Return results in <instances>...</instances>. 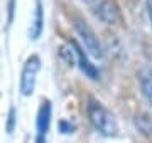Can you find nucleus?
<instances>
[{
    "mask_svg": "<svg viewBox=\"0 0 152 143\" xmlns=\"http://www.w3.org/2000/svg\"><path fill=\"white\" fill-rule=\"evenodd\" d=\"M96 15L103 20L105 24H115L118 20V9L113 2L110 0H103L100 2V5L96 7Z\"/></svg>",
    "mask_w": 152,
    "mask_h": 143,
    "instance_id": "nucleus-7",
    "label": "nucleus"
},
{
    "mask_svg": "<svg viewBox=\"0 0 152 143\" xmlns=\"http://www.w3.org/2000/svg\"><path fill=\"white\" fill-rule=\"evenodd\" d=\"M147 12H149V19H151V24H152V0L147 2Z\"/></svg>",
    "mask_w": 152,
    "mask_h": 143,
    "instance_id": "nucleus-13",
    "label": "nucleus"
},
{
    "mask_svg": "<svg viewBox=\"0 0 152 143\" xmlns=\"http://www.w3.org/2000/svg\"><path fill=\"white\" fill-rule=\"evenodd\" d=\"M139 83L145 101L152 108V69L149 66H142L139 69Z\"/></svg>",
    "mask_w": 152,
    "mask_h": 143,
    "instance_id": "nucleus-6",
    "label": "nucleus"
},
{
    "mask_svg": "<svg viewBox=\"0 0 152 143\" xmlns=\"http://www.w3.org/2000/svg\"><path fill=\"white\" fill-rule=\"evenodd\" d=\"M49 123H51V103L42 101L37 111V120H36V143H46Z\"/></svg>",
    "mask_w": 152,
    "mask_h": 143,
    "instance_id": "nucleus-4",
    "label": "nucleus"
},
{
    "mask_svg": "<svg viewBox=\"0 0 152 143\" xmlns=\"http://www.w3.org/2000/svg\"><path fill=\"white\" fill-rule=\"evenodd\" d=\"M61 130H63V133H71V130H73V125H66V121H61Z\"/></svg>",
    "mask_w": 152,
    "mask_h": 143,
    "instance_id": "nucleus-12",
    "label": "nucleus"
},
{
    "mask_svg": "<svg viewBox=\"0 0 152 143\" xmlns=\"http://www.w3.org/2000/svg\"><path fill=\"white\" fill-rule=\"evenodd\" d=\"M59 56L61 59L64 61L68 66H73L76 62V56H75V49H73V46H71V42H68L66 46H63L59 49Z\"/></svg>",
    "mask_w": 152,
    "mask_h": 143,
    "instance_id": "nucleus-10",
    "label": "nucleus"
},
{
    "mask_svg": "<svg viewBox=\"0 0 152 143\" xmlns=\"http://www.w3.org/2000/svg\"><path fill=\"white\" fill-rule=\"evenodd\" d=\"M71 46H73V49H75V56H76V62H78V66L81 69L85 74H86L90 79H98V69L95 67V64L90 62V59L86 57L85 54V51L80 47V46L76 44L75 40H71Z\"/></svg>",
    "mask_w": 152,
    "mask_h": 143,
    "instance_id": "nucleus-5",
    "label": "nucleus"
},
{
    "mask_svg": "<svg viewBox=\"0 0 152 143\" xmlns=\"http://www.w3.org/2000/svg\"><path fill=\"white\" fill-rule=\"evenodd\" d=\"M41 69V59L37 56H31L22 69L20 76V93L24 96H31L36 86V79H37V72Z\"/></svg>",
    "mask_w": 152,
    "mask_h": 143,
    "instance_id": "nucleus-3",
    "label": "nucleus"
},
{
    "mask_svg": "<svg viewBox=\"0 0 152 143\" xmlns=\"http://www.w3.org/2000/svg\"><path fill=\"white\" fill-rule=\"evenodd\" d=\"M14 126H15V110L10 108L9 110V123H7V131L12 133L14 131Z\"/></svg>",
    "mask_w": 152,
    "mask_h": 143,
    "instance_id": "nucleus-11",
    "label": "nucleus"
},
{
    "mask_svg": "<svg viewBox=\"0 0 152 143\" xmlns=\"http://www.w3.org/2000/svg\"><path fill=\"white\" fill-rule=\"evenodd\" d=\"M86 111H88L90 123L95 126L96 131H100L102 135H105V136H115V135H117V131H118L117 121H115L113 115H112L102 103L91 99V101L88 103Z\"/></svg>",
    "mask_w": 152,
    "mask_h": 143,
    "instance_id": "nucleus-1",
    "label": "nucleus"
},
{
    "mask_svg": "<svg viewBox=\"0 0 152 143\" xmlns=\"http://www.w3.org/2000/svg\"><path fill=\"white\" fill-rule=\"evenodd\" d=\"M135 125L144 135H151L152 133V121H151V118L147 115H144V113L135 116Z\"/></svg>",
    "mask_w": 152,
    "mask_h": 143,
    "instance_id": "nucleus-9",
    "label": "nucleus"
},
{
    "mask_svg": "<svg viewBox=\"0 0 152 143\" xmlns=\"http://www.w3.org/2000/svg\"><path fill=\"white\" fill-rule=\"evenodd\" d=\"M44 29V15H42V4L41 2H36V10H34V19L32 24H31V29H29V34H31V39H39L41 34H42Z\"/></svg>",
    "mask_w": 152,
    "mask_h": 143,
    "instance_id": "nucleus-8",
    "label": "nucleus"
},
{
    "mask_svg": "<svg viewBox=\"0 0 152 143\" xmlns=\"http://www.w3.org/2000/svg\"><path fill=\"white\" fill-rule=\"evenodd\" d=\"M75 29L80 39H81L83 46H85V49L93 56V57H96V59H102L103 57V49H102V44H100V40H98L96 34L93 32V29L88 25L85 20L81 19H76L75 20Z\"/></svg>",
    "mask_w": 152,
    "mask_h": 143,
    "instance_id": "nucleus-2",
    "label": "nucleus"
}]
</instances>
